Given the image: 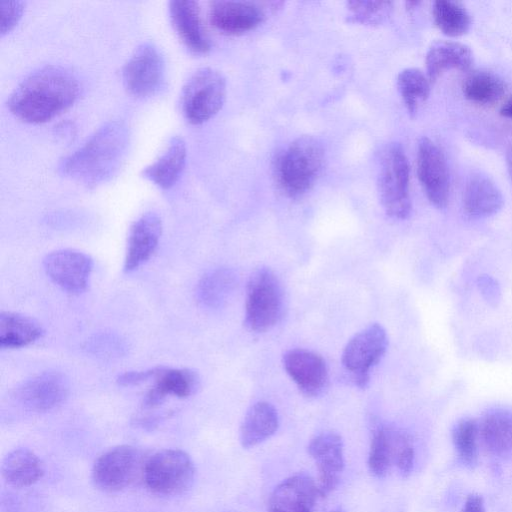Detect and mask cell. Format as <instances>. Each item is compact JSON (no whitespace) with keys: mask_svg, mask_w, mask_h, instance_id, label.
<instances>
[{"mask_svg":"<svg viewBox=\"0 0 512 512\" xmlns=\"http://www.w3.org/2000/svg\"><path fill=\"white\" fill-rule=\"evenodd\" d=\"M78 95V80L69 70L47 65L30 73L15 88L8 107L24 122L44 123L70 107Z\"/></svg>","mask_w":512,"mask_h":512,"instance_id":"obj_1","label":"cell"},{"mask_svg":"<svg viewBox=\"0 0 512 512\" xmlns=\"http://www.w3.org/2000/svg\"><path fill=\"white\" fill-rule=\"evenodd\" d=\"M128 142L129 132L123 122H107L61 161L59 171L87 185L102 183L119 168Z\"/></svg>","mask_w":512,"mask_h":512,"instance_id":"obj_2","label":"cell"},{"mask_svg":"<svg viewBox=\"0 0 512 512\" xmlns=\"http://www.w3.org/2000/svg\"><path fill=\"white\" fill-rule=\"evenodd\" d=\"M324 154L321 141L313 136L293 140L277 160L276 176L282 191L291 198L309 191L322 170Z\"/></svg>","mask_w":512,"mask_h":512,"instance_id":"obj_3","label":"cell"},{"mask_svg":"<svg viewBox=\"0 0 512 512\" xmlns=\"http://www.w3.org/2000/svg\"><path fill=\"white\" fill-rule=\"evenodd\" d=\"M377 186L386 214L394 219H406L411 212L410 167L399 143H390L384 148Z\"/></svg>","mask_w":512,"mask_h":512,"instance_id":"obj_4","label":"cell"},{"mask_svg":"<svg viewBox=\"0 0 512 512\" xmlns=\"http://www.w3.org/2000/svg\"><path fill=\"white\" fill-rule=\"evenodd\" d=\"M284 295L281 283L267 267L256 269L246 288L245 325L262 333L274 327L282 318Z\"/></svg>","mask_w":512,"mask_h":512,"instance_id":"obj_5","label":"cell"},{"mask_svg":"<svg viewBox=\"0 0 512 512\" xmlns=\"http://www.w3.org/2000/svg\"><path fill=\"white\" fill-rule=\"evenodd\" d=\"M195 474L194 463L185 451L163 449L145 461L142 475L153 493L177 496L191 488Z\"/></svg>","mask_w":512,"mask_h":512,"instance_id":"obj_6","label":"cell"},{"mask_svg":"<svg viewBox=\"0 0 512 512\" xmlns=\"http://www.w3.org/2000/svg\"><path fill=\"white\" fill-rule=\"evenodd\" d=\"M225 97L224 76L213 68H200L183 86L180 98L181 110L188 122L201 124L220 111Z\"/></svg>","mask_w":512,"mask_h":512,"instance_id":"obj_7","label":"cell"},{"mask_svg":"<svg viewBox=\"0 0 512 512\" xmlns=\"http://www.w3.org/2000/svg\"><path fill=\"white\" fill-rule=\"evenodd\" d=\"M388 345L385 329L371 324L356 333L345 345L341 363L351 381L359 388H365L370 372L384 356Z\"/></svg>","mask_w":512,"mask_h":512,"instance_id":"obj_8","label":"cell"},{"mask_svg":"<svg viewBox=\"0 0 512 512\" xmlns=\"http://www.w3.org/2000/svg\"><path fill=\"white\" fill-rule=\"evenodd\" d=\"M144 464L137 448L130 445L113 447L95 461L93 483L104 492H119L130 486L140 473L143 474Z\"/></svg>","mask_w":512,"mask_h":512,"instance_id":"obj_9","label":"cell"},{"mask_svg":"<svg viewBox=\"0 0 512 512\" xmlns=\"http://www.w3.org/2000/svg\"><path fill=\"white\" fill-rule=\"evenodd\" d=\"M165 62L158 47L142 43L123 67L122 77L127 91L136 97L153 95L164 80Z\"/></svg>","mask_w":512,"mask_h":512,"instance_id":"obj_10","label":"cell"},{"mask_svg":"<svg viewBox=\"0 0 512 512\" xmlns=\"http://www.w3.org/2000/svg\"><path fill=\"white\" fill-rule=\"evenodd\" d=\"M417 174L428 200L437 208L446 207L450 194L448 165L441 149L427 137L418 143Z\"/></svg>","mask_w":512,"mask_h":512,"instance_id":"obj_11","label":"cell"},{"mask_svg":"<svg viewBox=\"0 0 512 512\" xmlns=\"http://www.w3.org/2000/svg\"><path fill=\"white\" fill-rule=\"evenodd\" d=\"M68 394L67 377L59 371H45L23 381L13 396L24 409L40 413L61 405Z\"/></svg>","mask_w":512,"mask_h":512,"instance_id":"obj_12","label":"cell"},{"mask_svg":"<svg viewBox=\"0 0 512 512\" xmlns=\"http://www.w3.org/2000/svg\"><path fill=\"white\" fill-rule=\"evenodd\" d=\"M43 267L48 277L69 293H80L88 285L92 258L75 249H59L47 254Z\"/></svg>","mask_w":512,"mask_h":512,"instance_id":"obj_13","label":"cell"},{"mask_svg":"<svg viewBox=\"0 0 512 512\" xmlns=\"http://www.w3.org/2000/svg\"><path fill=\"white\" fill-rule=\"evenodd\" d=\"M343 440L333 431L314 436L308 444V453L318 470L317 488L320 497L331 493L338 485L344 469Z\"/></svg>","mask_w":512,"mask_h":512,"instance_id":"obj_14","label":"cell"},{"mask_svg":"<svg viewBox=\"0 0 512 512\" xmlns=\"http://www.w3.org/2000/svg\"><path fill=\"white\" fill-rule=\"evenodd\" d=\"M283 367L307 397L320 395L327 387L328 369L323 357L306 349H291L283 355Z\"/></svg>","mask_w":512,"mask_h":512,"instance_id":"obj_15","label":"cell"},{"mask_svg":"<svg viewBox=\"0 0 512 512\" xmlns=\"http://www.w3.org/2000/svg\"><path fill=\"white\" fill-rule=\"evenodd\" d=\"M319 497L317 483L306 473L283 480L273 490L268 512H312Z\"/></svg>","mask_w":512,"mask_h":512,"instance_id":"obj_16","label":"cell"},{"mask_svg":"<svg viewBox=\"0 0 512 512\" xmlns=\"http://www.w3.org/2000/svg\"><path fill=\"white\" fill-rule=\"evenodd\" d=\"M161 232V218L153 211L142 214L134 221L128 233L124 271L136 270L151 257L158 246Z\"/></svg>","mask_w":512,"mask_h":512,"instance_id":"obj_17","label":"cell"},{"mask_svg":"<svg viewBox=\"0 0 512 512\" xmlns=\"http://www.w3.org/2000/svg\"><path fill=\"white\" fill-rule=\"evenodd\" d=\"M263 9L247 1H215L211 4V24L226 34H242L253 30L264 20Z\"/></svg>","mask_w":512,"mask_h":512,"instance_id":"obj_18","label":"cell"},{"mask_svg":"<svg viewBox=\"0 0 512 512\" xmlns=\"http://www.w3.org/2000/svg\"><path fill=\"white\" fill-rule=\"evenodd\" d=\"M151 380L153 386L144 399L147 408L158 406L167 396L189 397L199 384L196 372L187 368L155 367Z\"/></svg>","mask_w":512,"mask_h":512,"instance_id":"obj_19","label":"cell"},{"mask_svg":"<svg viewBox=\"0 0 512 512\" xmlns=\"http://www.w3.org/2000/svg\"><path fill=\"white\" fill-rule=\"evenodd\" d=\"M169 13L176 33L191 52L205 54L210 50L211 43L202 26L196 1H171Z\"/></svg>","mask_w":512,"mask_h":512,"instance_id":"obj_20","label":"cell"},{"mask_svg":"<svg viewBox=\"0 0 512 512\" xmlns=\"http://www.w3.org/2000/svg\"><path fill=\"white\" fill-rule=\"evenodd\" d=\"M463 208L472 218H485L501 210L504 200L498 186L487 176H471L463 191Z\"/></svg>","mask_w":512,"mask_h":512,"instance_id":"obj_21","label":"cell"},{"mask_svg":"<svg viewBox=\"0 0 512 512\" xmlns=\"http://www.w3.org/2000/svg\"><path fill=\"white\" fill-rule=\"evenodd\" d=\"M473 63L469 46L458 41H438L432 44L426 54V75L430 82L436 81L449 70L466 71Z\"/></svg>","mask_w":512,"mask_h":512,"instance_id":"obj_22","label":"cell"},{"mask_svg":"<svg viewBox=\"0 0 512 512\" xmlns=\"http://www.w3.org/2000/svg\"><path fill=\"white\" fill-rule=\"evenodd\" d=\"M186 145L181 137L170 139L166 149L142 175L162 189L171 188L179 179L186 161Z\"/></svg>","mask_w":512,"mask_h":512,"instance_id":"obj_23","label":"cell"},{"mask_svg":"<svg viewBox=\"0 0 512 512\" xmlns=\"http://www.w3.org/2000/svg\"><path fill=\"white\" fill-rule=\"evenodd\" d=\"M278 426V413L271 403L259 401L253 404L240 427L241 445L250 448L264 442L277 431Z\"/></svg>","mask_w":512,"mask_h":512,"instance_id":"obj_24","label":"cell"},{"mask_svg":"<svg viewBox=\"0 0 512 512\" xmlns=\"http://www.w3.org/2000/svg\"><path fill=\"white\" fill-rule=\"evenodd\" d=\"M3 478L14 487H28L38 482L44 474L41 459L27 448L12 450L1 466Z\"/></svg>","mask_w":512,"mask_h":512,"instance_id":"obj_25","label":"cell"},{"mask_svg":"<svg viewBox=\"0 0 512 512\" xmlns=\"http://www.w3.org/2000/svg\"><path fill=\"white\" fill-rule=\"evenodd\" d=\"M44 333L41 324L32 317L17 312L0 315V345L2 348H20L40 339Z\"/></svg>","mask_w":512,"mask_h":512,"instance_id":"obj_26","label":"cell"},{"mask_svg":"<svg viewBox=\"0 0 512 512\" xmlns=\"http://www.w3.org/2000/svg\"><path fill=\"white\" fill-rule=\"evenodd\" d=\"M237 285V275L231 268L219 267L207 272L197 286V298L205 307L216 309L230 298Z\"/></svg>","mask_w":512,"mask_h":512,"instance_id":"obj_27","label":"cell"},{"mask_svg":"<svg viewBox=\"0 0 512 512\" xmlns=\"http://www.w3.org/2000/svg\"><path fill=\"white\" fill-rule=\"evenodd\" d=\"M479 432L486 448L493 454L502 455L512 450V412L495 409L488 412Z\"/></svg>","mask_w":512,"mask_h":512,"instance_id":"obj_28","label":"cell"},{"mask_svg":"<svg viewBox=\"0 0 512 512\" xmlns=\"http://www.w3.org/2000/svg\"><path fill=\"white\" fill-rule=\"evenodd\" d=\"M462 91L469 101L479 105H489L503 96L505 84L492 72L475 71L465 78Z\"/></svg>","mask_w":512,"mask_h":512,"instance_id":"obj_29","label":"cell"},{"mask_svg":"<svg viewBox=\"0 0 512 512\" xmlns=\"http://www.w3.org/2000/svg\"><path fill=\"white\" fill-rule=\"evenodd\" d=\"M433 19L439 30L448 37H460L471 26L468 11L458 2L438 0L433 3Z\"/></svg>","mask_w":512,"mask_h":512,"instance_id":"obj_30","label":"cell"},{"mask_svg":"<svg viewBox=\"0 0 512 512\" xmlns=\"http://www.w3.org/2000/svg\"><path fill=\"white\" fill-rule=\"evenodd\" d=\"M397 87L411 116L417 113L430 93V81L427 75L417 68L402 70L397 77Z\"/></svg>","mask_w":512,"mask_h":512,"instance_id":"obj_31","label":"cell"},{"mask_svg":"<svg viewBox=\"0 0 512 512\" xmlns=\"http://www.w3.org/2000/svg\"><path fill=\"white\" fill-rule=\"evenodd\" d=\"M392 427L389 425L378 426L372 434L368 467L370 472L377 477L386 476L393 466Z\"/></svg>","mask_w":512,"mask_h":512,"instance_id":"obj_32","label":"cell"},{"mask_svg":"<svg viewBox=\"0 0 512 512\" xmlns=\"http://www.w3.org/2000/svg\"><path fill=\"white\" fill-rule=\"evenodd\" d=\"M86 352L103 361L125 357L129 346L126 340L113 331H101L92 335L84 345Z\"/></svg>","mask_w":512,"mask_h":512,"instance_id":"obj_33","label":"cell"},{"mask_svg":"<svg viewBox=\"0 0 512 512\" xmlns=\"http://www.w3.org/2000/svg\"><path fill=\"white\" fill-rule=\"evenodd\" d=\"M479 427L474 419H461L452 432V440L461 462L469 467L476 464L478 458L477 439Z\"/></svg>","mask_w":512,"mask_h":512,"instance_id":"obj_34","label":"cell"},{"mask_svg":"<svg viewBox=\"0 0 512 512\" xmlns=\"http://www.w3.org/2000/svg\"><path fill=\"white\" fill-rule=\"evenodd\" d=\"M393 466L402 476H408L414 464V445L411 436L404 430L392 427Z\"/></svg>","mask_w":512,"mask_h":512,"instance_id":"obj_35","label":"cell"},{"mask_svg":"<svg viewBox=\"0 0 512 512\" xmlns=\"http://www.w3.org/2000/svg\"><path fill=\"white\" fill-rule=\"evenodd\" d=\"M347 5L353 21L369 24L383 21L392 9L387 1H350Z\"/></svg>","mask_w":512,"mask_h":512,"instance_id":"obj_36","label":"cell"},{"mask_svg":"<svg viewBox=\"0 0 512 512\" xmlns=\"http://www.w3.org/2000/svg\"><path fill=\"white\" fill-rule=\"evenodd\" d=\"M1 36L9 33L18 23L24 11L22 1H1Z\"/></svg>","mask_w":512,"mask_h":512,"instance_id":"obj_37","label":"cell"},{"mask_svg":"<svg viewBox=\"0 0 512 512\" xmlns=\"http://www.w3.org/2000/svg\"><path fill=\"white\" fill-rule=\"evenodd\" d=\"M478 287L483 297L491 304L496 305L500 300V288L496 280L490 276L482 275L478 278Z\"/></svg>","mask_w":512,"mask_h":512,"instance_id":"obj_38","label":"cell"},{"mask_svg":"<svg viewBox=\"0 0 512 512\" xmlns=\"http://www.w3.org/2000/svg\"><path fill=\"white\" fill-rule=\"evenodd\" d=\"M154 374V368L140 370V371H129L121 374L117 378V382L122 386H133L138 385L148 380H151Z\"/></svg>","mask_w":512,"mask_h":512,"instance_id":"obj_39","label":"cell"},{"mask_svg":"<svg viewBox=\"0 0 512 512\" xmlns=\"http://www.w3.org/2000/svg\"><path fill=\"white\" fill-rule=\"evenodd\" d=\"M462 512H486L484 501L478 494H471L467 497Z\"/></svg>","mask_w":512,"mask_h":512,"instance_id":"obj_40","label":"cell"},{"mask_svg":"<svg viewBox=\"0 0 512 512\" xmlns=\"http://www.w3.org/2000/svg\"><path fill=\"white\" fill-rule=\"evenodd\" d=\"M500 114L506 118H512V98L501 107Z\"/></svg>","mask_w":512,"mask_h":512,"instance_id":"obj_41","label":"cell"},{"mask_svg":"<svg viewBox=\"0 0 512 512\" xmlns=\"http://www.w3.org/2000/svg\"><path fill=\"white\" fill-rule=\"evenodd\" d=\"M509 169H510L511 177H512V154H511V157L509 159Z\"/></svg>","mask_w":512,"mask_h":512,"instance_id":"obj_42","label":"cell"},{"mask_svg":"<svg viewBox=\"0 0 512 512\" xmlns=\"http://www.w3.org/2000/svg\"><path fill=\"white\" fill-rule=\"evenodd\" d=\"M331 512H344L342 510H334V511H331Z\"/></svg>","mask_w":512,"mask_h":512,"instance_id":"obj_43","label":"cell"}]
</instances>
